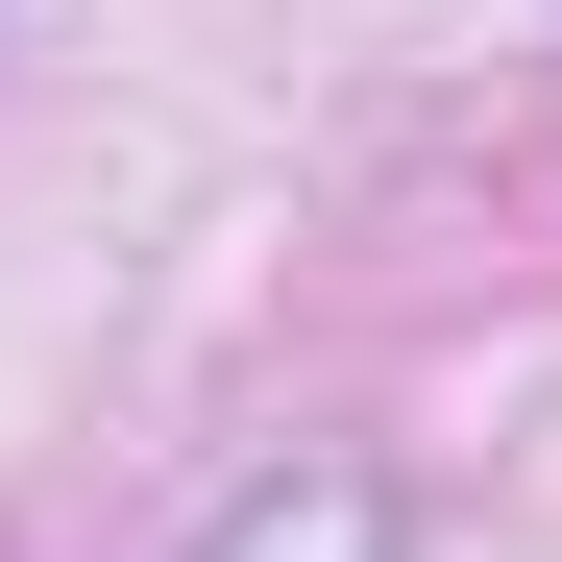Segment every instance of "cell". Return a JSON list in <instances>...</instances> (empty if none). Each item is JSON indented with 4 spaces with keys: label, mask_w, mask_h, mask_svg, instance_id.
Segmentation results:
<instances>
[{
    "label": "cell",
    "mask_w": 562,
    "mask_h": 562,
    "mask_svg": "<svg viewBox=\"0 0 562 562\" xmlns=\"http://www.w3.org/2000/svg\"><path fill=\"white\" fill-rule=\"evenodd\" d=\"M196 562H416V490L367 440H294V464H245V490L196 514Z\"/></svg>",
    "instance_id": "obj_1"
}]
</instances>
